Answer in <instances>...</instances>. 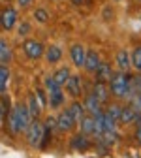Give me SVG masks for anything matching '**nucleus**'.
Wrapping results in <instances>:
<instances>
[{
  "instance_id": "1",
  "label": "nucleus",
  "mask_w": 141,
  "mask_h": 158,
  "mask_svg": "<svg viewBox=\"0 0 141 158\" xmlns=\"http://www.w3.org/2000/svg\"><path fill=\"white\" fill-rule=\"evenodd\" d=\"M32 121V117H30V111L27 106H17L10 111L8 115V126L11 130V134H23L28 126V123Z\"/></svg>"
},
{
  "instance_id": "2",
  "label": "nucleus",
  "mask_w": 141,
  "mask_h": 158,
  "mask_svg": "<svg viewBox=\"0 0 141 158\" xmlns=\"http://www.w3.org/2000/svg\"><path fill=\"white\" fill-rule=\"evenodd\" d=\"M111 92H113V96H117V98H130V94H132V90H130V81H128V75L124 73V72H118V73H113L111 75Z\"/></svg>"
},
{
  "instance_id": "3",
  "label": "nucleus",
  "mask_w": 141,
  "mask_h": 158,
  "mask_svg": "<svg viewBox=\"0 0 141 158\" xmlns=\"http://www.w3.org/2000/svg\"><path fill=\"white\" fill-rule=\"evenodd\" d=\"M25 135H27L28 145H39V141L44 139V124L38 123L36 118H32L25 130Z\"/></svg>"
},
{
  "instance_id": "4",
  "label": "nucleus",
  "mask_w": 141,
  "mask_h": 158,
  "mask_svg": "<svg viewBox=\"0 0 141 158\" xmlns=\"http://www.w3.org/2000/svg\"><path fill=\"white\" fill-rule=\"evenodd\" d=\"M23 51L28 58H32V60H38V58L44 56V51L45 47L38 42V40H27V42L23 44Z\"/></svg>"
},
{
  "instance_id": "5",
  "label": "nucleus",
  "mask_w": 141,
  "mask_h": 158,
  "mask_svg": "<svg viewBox=\"0 0 141 158\" xmlns=\"http://www.w3.org/2000/svg\"><path fill=\"white\" fill-rule=\"evenodd\" d=\"M17 23V11L13 8H6L2 11V15H0V25H2V28L6 30H11Z\"/></svg>"
},
{
  "instance_id": "6",
  "label": "nucleus",
  "mask_w": 141,
  "mask_h": 158,
  "mask_svg": "<svg viewBox=\"0 0 141 158\" xmlns=\"http://www.w3.org/2000/svg\"><path fill=\"white\" fill-rule=\"evenodd\" d=\"M73 124H75V121L72 118V115L68 111H62V113L56 117V121H55V126L58 130H62V132H70L73 128Z\"/></svg>"
},
{
  "instance_id": "7",
  "label": "nucleus",
  "mask_w": 141,
  "mask_h": 158,
  "mask_svg": "<svg viewBox=\"0 0 141 158\" xmlns=\"http://www.w3.org/2000/svg\"><path fill=\"white\" fill-rule=\"evenodd\" d=\"M64 85H66V90H68V94L72 98L81 96V77H79V75H70Z\"/></svg>"
},
{
  "instance_id": "8",
  "label": "nucleus",
  "mask_w": 141,
  "mask_h": 158,
  "mask_svg": "<svg viewBox=\"0 0 141 158\" xmlns=\"http://www.w3.org/2000/svg\"><path fill=\"white\" fill-rule=\"evenodd\" d=\"M83 107H85V111H89L92 117H96V115L102 113V102H100L92 92L87 96V100H85V106H83Z\"/></svg>"
},
{
  "instance_id": "9",
  "label": "nucleus",
  "mask_w": 141,
  "mask_h": 158,
  "mask_svg": "<svg viewBox=\"0 0 141 158\" xmlns=\"http://www.w3.org/2000/svg\"><path fill=\"white\" fill-rule=\"evenodd\" d=\"M83 66H85L87 72H96L98 70V66H100V56H98V53L94 49H89L85 53V62H83Z\"/></svg>"
},
{
  "instance_id": "10",
  "label": "nucleus",
  "mask_w": 141,
  "mask_h": 158,
  "mask_svg": "<svg viewBox=\"0 0 141 158\" xmlns=\"http://www.w3.org/2000/svg\"><path fill=\"white\" fill-rule=\"evenodd\" d=\"M85 47L81 45V44H75V45H72V49H70V56H72V62L75 64V66H83V62H85Z\"/></svg>"
},
{
  "instance_id": "11",
  "label": "nucleus",
  "mask_w": 141,
  "mask_h": 158,
  "mask_svg": "<svg viewBox=\"0 0 141 158\" xmlns=\"http://www.w3.org/2000/svg\"><path fill=\"white\" fill-rule=\"evenodd\" d=\"M44 56H45V60H47V62L55 64V62H58L60 58H62V49H60L58 45H51L49 49L44 51Z\"/></svg>"
},
{
  "instance_id": "12",
  "label": "nucleus",
  "mask_w": 141,
  "mask_h": 158,
  "mask_svg": "<svg viewBox=\"0 0 141 158\" xmlns=\"http://www.w3.org/2000/svg\"><path fill=\"white\" fill-rule=\"evenodd\" d=\"M96 75H98V81H100V83L109 81L111 75H113L111 66H109V64H104V62H100V66H98V70H96Z\"/></svg>"
},
{
  "instance_id": "13",
  "label": "nucleus",
  "mask_w": 141,
  "mask_h": 158,
  "mask_svg": "<svg viewBox=\"0 0 141 158\" xmlns=\"http://www.w3.org/2000/svg\"><path fill=\"white\" fill-rule=\"evenodd\" d=\"M135 117H137V111L130 106V107H120V118L118 121L120 123H124V124H130L135 121Z\"/></svg>"
},
{
  "instance_id": "14",
  "label": "nucleus",
  "mask_w": 141,
  "mask_h": 158,
  "mask_svg": "<svg viewBox=\"0 0 141 158\" xmlns=\"http://www.w3.org/2000/svg\"><path fill=\"white\" fill-rule=\"evenodd\" d=\"M92 94H94V96L98 98V100L104 104V102H107V98H109V89L106 87V83H100V81H98V83L94 85Z\"/></svg>"
},
{
  "instance_id": "15",
  "label": "nucleus",
  "mask_w": 141,
  "mask_h": 158,
  "mask_svg": "<svg viewBox=\"0 0 141 158\" xmlns=\"http://www.w3.org/2000/svg\"><path fill=\"white\" fill-rule=\"evenodd\" d=\"M81 132L83 134H96V121H94L92 115H89V117L83 115V118H81Z\"/></svg>"
},
{
  "instance_id": "16",
  "label": "nucleus",
  "mask_w": 141,
  "mask_h": 158,
  "mask_svg": "<svg viewBox=\"0 0 141 158\" xmlns=\"http://www.w3.org/2000/svg\"><path fill=\"white\" fill-rule=\"evenodd\" d=\"M11 60V47L6 40H0V64H8Z\"/></svg>"
},
{
  "instance_id": "17",
  "label": "nucleus",
  "mask_w": 141,
  "mask_h": 158,
  "mask_svg": "<svg viewBox=\"0 0 141 158\" xmlns=\"http://www.w3.org/2000/svg\"><path fill=\"white\" fill-rule=\"evenodd\" d=\"M117 66L120 68V72H126L130 68V55H128V51L120 49L117 53Z\"/></svg>"
},
{
  "instance_id": "18",
  "label": "nucleus",
  "mask_w": 141,
  "mask_h": 158,
  "mask_svg": "<svg viewBox=\"0 0 141 158\" xmlns=\"http://www.w3.org/2000/svg\"><path fill=\"white\" fill-rule=\"evenodd\" d=\"M72 73H70V68L68 66H64V68H58L56 72H55V75H53V79H55V83L58 85V87H62L66 81H68V77H70Z\"/></svg>"
},
{
  "instance_id": "19",
  "label": "nucleus",
  "mask_w": 141,
  "mask_h": 158,
  "mask_svg": "<svg viewBox=\"0 0 141 158\" xmlns=\"http://www.w3.org/2000/svg\"><path fill=\"white\" fill-rule=\"evenodd\" d=\"M8 81H10V70H8L6 64H0V94L6 92Z\"/></svg>"
},
{
  "instance_id": "20",
  "label": "nucleus",
  "mask_w": 141,
  "mask_h": 158,
  "mask_svg": "<svg viewBox=\"0 0 141 158\" xmlns=\"http://www.w3.org/2000/svg\"><path fill=\"white\" fill-rule=\"evenodd\" d=\"M68 113L72 115V118H73V121H81V118H83V115H85V107H83V104L73 102V104L70 106Z\"/></svg>"
},
{
  "instance_id": "21",
  "label": "nucleus",
  "mask_w": 141,
  "mask_h": 158,
  "mask_svg": "<svg viewBox=\"0 0 141 158\" xmlns=\"http://www.w3.org/2000/svg\"><path fill=\"white\" fill-rule=\"evenodd\" d=\"M62 102H64V96H62V90H60V87L49 92V104H51V107H58Z\"/></svg>"
},
{
  "instance_id": "22",
  "label": "nucleus",
  "mask_w": 141,
  "mask_h": 158,
  "mask_svg": "<svg viewBox=\"0 0 141 158\" xmlns=\"http://www.w3.org/2000/svg\"><path fill=\"white\" fill-rule=\"evenodd\" d=\"M38 102H39V100H38V96H34V94H32V96H30V100H28V106H27V107H28V111H30V117H32V118H36L39 113H42V109H39Z\"/></svg>"
},
{
  "instance_id": "23",
  "label": "nucleus",
  "mask_w": 141,
  "mask_h": 158,
  "mask_svg": "<svg viewBox=\"0 0 141 158\" xmlns=\"http://www.w3.org/2000/svg\"><path fill=\"white\" fill-rule=\"evenodd\" d=\"M34 19L38 23H47L49 21V13L44 8H38V10H34Z\"/></svg>"
},
{
  "instance_id": "24",
  "label": "nucleus",
  "mask_w": 141,
  "mask_h": 158,
  "mask_svg": "<svg viewBox=\"0 0 141 158\" xmlns=\"http://www.w3.org/2000/svg\"><path fill=\"white\" fill-rule=\"evenodd\" d=\"M132 64H134L135 70L141 72V47H135L134 49V53H132Z\"/></svg>"
},
{
  "instance_id": "25",
  "label": "nucleus",
  "mask_w": 141,
  "mask_h": 158,
  "mask_svg": "<svg viewBox=\"0 0 141 158\" xmlns=\"http://www.w3.org/2000/svg\"><path fill=\"white\" fill-rule=\"evenodd\" d=\"M72 145H73L75 149H87V147H89V143H87V139H85V135H75Z\"/></svg>"
},
{
  "instance_id": "26",
  "label": "nucleus",
  "mask_w": 141,
  "mask_h": 158,
  "mask_svg": "<svg viewBox=\"0 0 141 158\" xmlns=\"http://www.w3.org/2000/svg\"><path fill=\"white\" fill-rule=\"evenodd\" d=\"M111 118H113V121L117 123L118 121V118H120V106H109V109L106 111Z\"/></svg>"
},
{
  "instance_id": "27",
  "label": "nucleus",
  "mask_w": 141,
  "mask_h": 158,
  "mask_svg": "<svg viewBox=\"0 0 141 158\" xmlns=\"http://www.w3.org/2000/svg\"><path fill=\"white\" fill-rule=\"evenodd\" d=\"M44 85H45V89H47L49 92H51V90H55V89H58V85L55 83V79H53V75L45 79V83H44Z\"/></svg>"
},
{
  "instance_id": "28",
  "label": "nucleus",
  "mask_w": 141,
  "mask_h": 158,
  "mask_svg": "<svg viewBox=\"0 0 141 158\" xmlns=\"http://www.w3.org/2000/svg\"><path fill=\"white\" fill-rule=\"evenodd\" d=\"M8 111L2 107V104H0V128H2V124H4V115H6Z\"/></svg>"
},
{
  "instance_id": "29",
  "label": "nucleus",
  "mask_w": 141,
  "mask_h": 158,
  "mask_svg": "<svg viewBox=\"0 0 141 158\" xmlns=\"http://www.w3.org/2000/svg\"><path fill=\"white\" fill-rule=\"evenodd\" d=\"M17 2H19V6H21V8H27V6H30L32 0H17Z\"/></svg>"
},
{
  "instance_id": "30",
  "label": "nucleus",
  "mask_w": 141,
  "mask_h": 158,
  "mask_svg": "<svg viewBox=\"0 0 141 158\" xmlns=\"http://www.w3.org/2000/svg\"><path fill=\"white\" fill-rule=\"evenodd\" d=\"M19 32H21V34H27V32H28V25H27V23H23L21 27H19Z\"/></svg>"
},
{
  "instance_id": "31",
  "label": "nucleus",
  "mask_w": 141,
  "mask_h": 158,
  "mask_svg": "<svg viewBox=\"0 0 141 158\" xmlns=\"http://www.w3.org/2000/svg\"><path fill=\"white\" fill-rule=\"evenodd\" d=\"M135 87H137V90L141 92V75H139V77L135 79Z\"/></svg>"
},
{
  "instance_id": "32",
  "label": "nucleus",
  "mask_w": 141,
  "mask_h": 158,
  "mask_svg": "<svg viewBox=\"0 0 141 158\" xmlns=\"http://www.w3.org/2000/svg\"><path fill=\"white\" fill-rule=\"evenodd\" d=\"M135 137H137V141L141 143V124H139V128H137V132H135Z\"/></svg>"
},
{
  "instance_id": "33",
  "label": "nucleus",
  "mask_w": 141,
  "mask_h": 158,
  "mask_svg": "<svg viewBox=\"0 0 141 158\" xmlns=\"http://www.w3.org/2000/svg\"><path fill=\"white\" fill-rule=\"evenodd\" d=\"M72 2H73L75 6H79V4H81V0H72Z\"/></svg>"
}]
</instances>
